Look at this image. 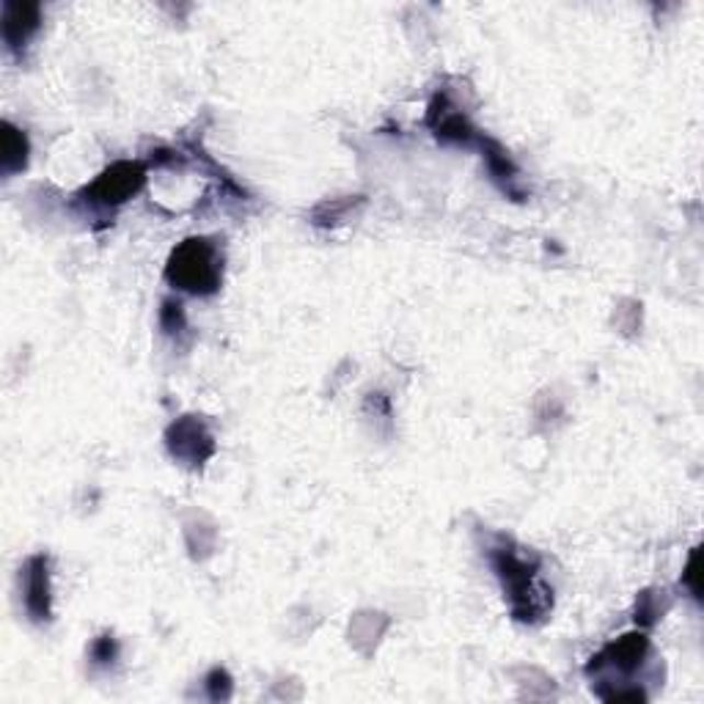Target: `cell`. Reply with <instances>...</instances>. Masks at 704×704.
Instances as JSON below:
<instances>
[{
  "label": "cell",
  "instance_id": "2",
  "mask_svg": "<svg viewBox=\"0 0 704 704\" xmlns=\"http://www.w3.org/2000/svg\"><path fill=\"white\" fill-rule=\"evenodd\" d=\"M31 576H29V587H25V603L29 609L34 611L36 620L47 614V565L45 559H34L31 561Z\"/></svg>",
  "mask_w": 704,
  "mask_h": 704
},
{
  "label": "cell",
  "instance_id": "1",
  "mask_svg": "<svg viewBox=\"0 0 704 704\" xmlns=\"http://www.w3.org/2000/svg\"><path fill=\"white\" fill-rule=\"evenodd\" d=\"M168 275H171L173 281H180L182 289L213 292L220 275L215 248L204 240H188L180 251L173 253Z\"/></svg>",
  "mask_w": 704,
  "mask_h": 704
}]
</instances>
